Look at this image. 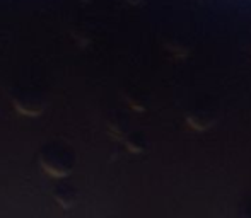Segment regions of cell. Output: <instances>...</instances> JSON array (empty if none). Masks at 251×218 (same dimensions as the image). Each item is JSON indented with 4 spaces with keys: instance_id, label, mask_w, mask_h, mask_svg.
<instances>
[{
    "instance_id": "6da1fadb",
    "label": "cell",
    "mask_w": 251,
    "mask_h": 218,
    "mask_svg": "<svg viewBox=\"0 0 251 218\" xmlns=\"http://www.w3.org/2000/svg\"><path fill=\"white\" fill-rule=\"evenodd\" d=\"M41 167L53 177H67L75 164L72 149L62 143H50L40 152Z\"/></svg>"
},
{
    "instance_id": "7a4b0ae2",
    "label": "cell",
    "mask_w": 251,
    "mask_h": 218,
    "mask_svg": "<svg viewBox=\"0 0 251 218\" xmlns=\"http://www.w3.org/2000/svg\"><path fill=\"white\" fill-rule=\"evenodd\" d=\"M53 198H55V201L58 203L62 208L69 210V208H72V206L75 205L77 191H75V188H74L72 184L62 182V184L55 186V189H53Z\"/></svg>"
},
{
    "instance_id": "3957f363",
    "label": "cell",
    "mask_w": 251,
    "mask_h": 218,
    "mask_svg": "<svg viewBox=\"0 0 251 218\" xmlns=\"http://www.w3.org/2000/svg\"><path fill=\"white\" fill-rule=\"evenodd\" d=\"M14 104L19 109L21 112H26V114H38V112L43 109V103H41L40 96H33V94H17Z\"/></svg>"
}]
</instances>
